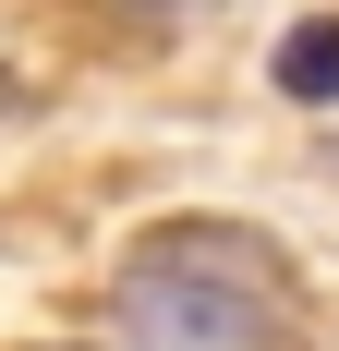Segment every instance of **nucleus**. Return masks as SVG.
I'll return each instance as SVG.
<instances>
[{"mask_svg": "<svg viewBox=\"0 0 339 351\" xmlns=\"http://www.w3.org/2000/svg\"><path fill=\"white\" fill-rule=\"evenodd\" d=\"M109 291L145 351H303L291 254L255 218H145Z\"/></svg>", "mask_w": 339, "mask_h": 351, "instance_id": "f257e3e1", "label": "nucleus"}, {"mask_svg": "<svg viewBox=\"0 0 339 351\" xmlns=\"http://www.w3.org/2000/svg\"><path fill=\"white\" fill-rule=\"evenodd\" d=\"M327 170H339V145H327Z\"/></svg>", "mask_w": 339, "mask_h": 351, "instance_id": "7ed1b4c3", "label": "nucleus"}, {"mask_svg": "<svg viewBox=\"0 0 339 351\" xmlns=\"http://www.w3.org/2000/svg\"><path fill=\"white\" fill-rule=\"evenodd\" d=\"M279 97H339V12H315V25H291L279 36Z\"/></svg>", "mask_w": 339, "mask_h": 351, "instance_id": "f03ea898", "label": "nucleus"}]
</instances>
